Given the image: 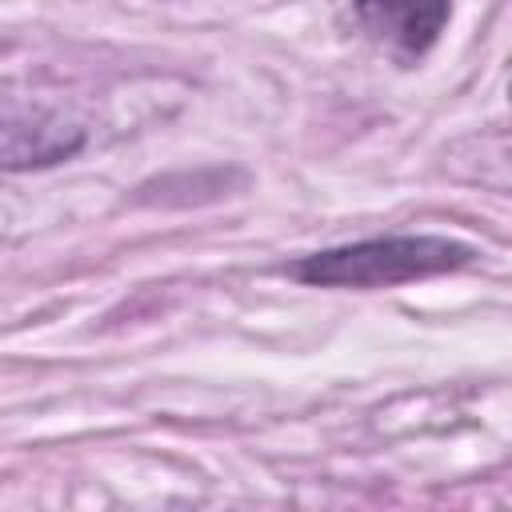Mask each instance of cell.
<instances>
[{"label":"cell","mask_w":512,"mask_h":512,"mask_svg":"<svg viewBox=\"0 0 512 512\" xmlns=\"http://www.w3.org/2000/svg\"><path fill=\"white\" fill-rule=\"evenodd\" d=\"M360 24L400 60H420L452 20V0H352Z\"/></svg>","instance_id":"cell-2"},{"label":"cell","mask_w":512,"mask_h":512,"mask_svg":"<svg viewBox=\"0 0 512 512\" xmlns=\"http://www.w3.org/2000/svg\"><path fill=\"white\" fill-rule=\"evenodd\" d=\"M80 148H84L80 128L64 124L52 112H40V108H28V116H20L16 104H8V128H4V164H8V172L60 164V160L76 156Z\"/></svg>","instance_id":"cell-3"},{"label":"cell","mask_w":512,"mask_h":512,"mask_svg":"<svg viewBox=\"0 0 512 512\" xmlns=\"http://www.w3.org/2000/svg\"><path fill=\"white\" fill-rule=\"evenodd\" d=\"M508 96H512V84H508Z\"/></svg>","instance_id":"cell-4"},{"label":"cell","mask_w":512,"mask_h":512,"mask_svg":"<svg viewBox=\"0 0 512 512\" xmlns=\"http://www.w3.org/2000/svg\"><path fill=\"white\" fill-rule=\"evenodd\" d=\"M472 248L452 236L436 232H392V236H368L336 248L308 252L292 260V276L312 288H392L440 272H456L472 264Z\"/></svg>","instance_id":"cell-1"}]
</instances>
